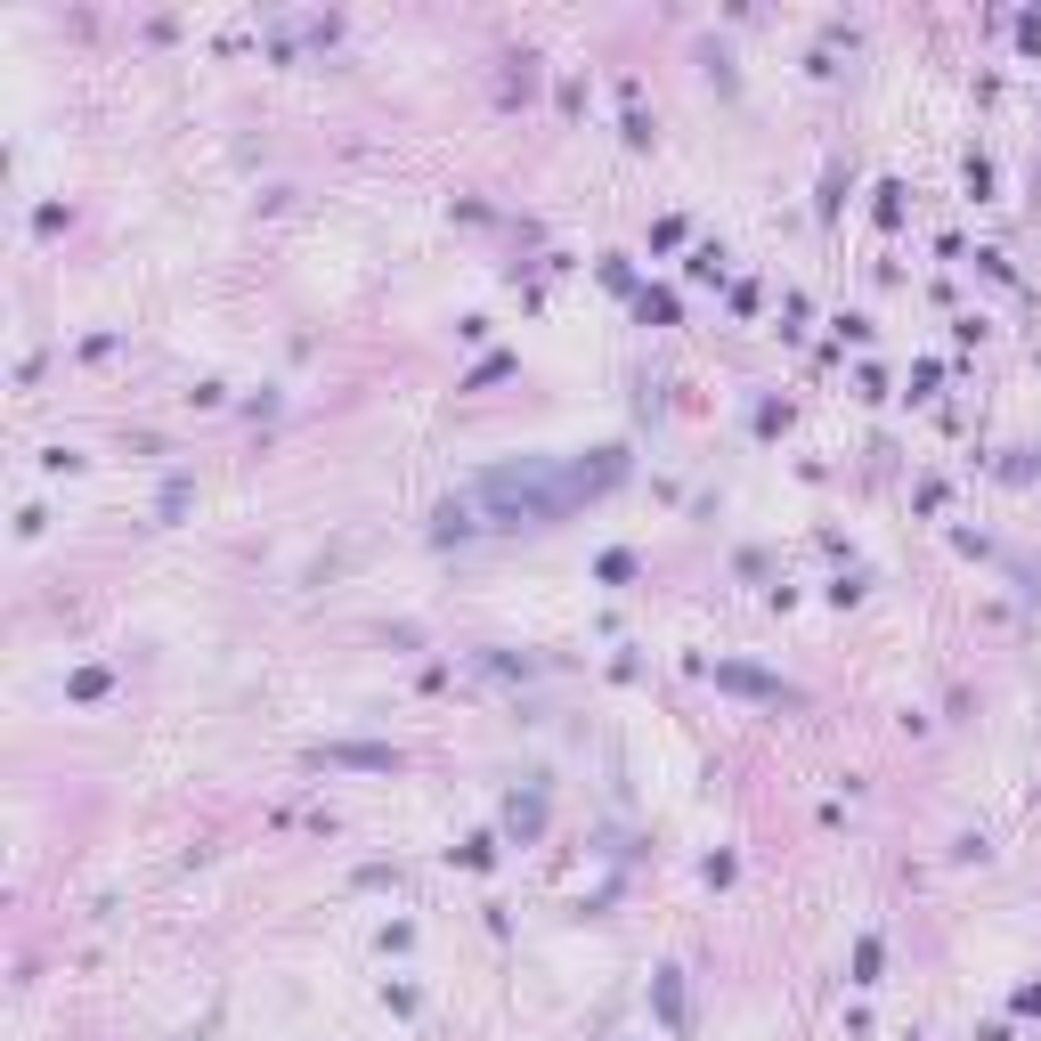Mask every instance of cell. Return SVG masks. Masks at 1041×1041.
<instances>
[{"mask_svg": "<svg viewBox=\"0 0 1041 1041\" xmlns=\"http://www.w3.org/2000/svg\"><path fill=\"white\" fill-rule=\"evenodd\" d=\"M716 684H724V692H741V700H765V708L798 700V692H789L781 676H765V667H749V659H724V667H716Z\"/></svg>", "mask_w": 1041, "mask_h": 1041, "instance_id": "cell-1", "label": "cell"}, {"mask_svg": "<svg viewBox=\"0 0 1041 1041\" xmlns=\"http://www.w3.org/2000/svg\"><path fill=\"white\" fill-rule=\"evenodd\" d=\"M318 765H358V773H399V749H366V741H342V749H318Z\"/></svg>", "mask_w": 1041, "mask_h": 1041, "instance_id": "cell-2", "label": "cell"}, {"mask_svg": "<svg viewBox=\"0 0 1041 1041\" xmlns=\"http://www.w3.org/2000/svg\"><path fill=\"white\" fill-rule=\"evenodd\" d=\"M635 310H643V326H676V293H667V285H643Z\"/></svg>", "mask_w": 1041, "mask_h": 1041, "instance_id": "cell-3", "label": "cell"}, {"mask_svg": "<svg viewBox=\"0 0 1041 1041\" xmlns=\"http://www.w3.org/2000/svg\"><path fill=\"white\" fill-rule=\"evenodd\" d=\"M651 993H659V1017L684 1033V985H676V968H659V985H651Z\"/></svg>", "mask_w": 1041, "mask_h": 1041, "instance_id": "cell-4", "label": "cell"}, {"mask_svg": "<svg viewBox=\"0 0 1041 1041\" xmlns=\"http://www.w3.org/2000/svg\"><path fill=\"white\" fill-rule=\"evenodd\" d=\"M879 960H887V952H879V936H863V944H854V985H879Z\"/></svg>", "mask_w": 1041, "mask_h": 1041, "instance_id": "cell-5", "label": "cell"}, {"mask_svg": "<svg viewBox=\"0 0 1041 1041\" xmlns=\"http://www.w3.org/2000/svg\"><path fill=\"white\" fill-rule=\"evenodd\" d=\"M432 529H440V537H464V529H480V521H472V505H464V497H448V505H440V521H432Z\"/></svg>", "mask_w": 1041, "mask_h": 1041, "instance_id": "cell-6", "label": "cell"}, {"mask_svg": "<svg viewBox=\"0 0 1041 1041\" xmlns=\"http://www.w3.org/2000/svg\"><path fill=\"white\" fill-rule=\"evenodd\" d=\"M505 822H513V838H537V830H545V806H537V798H529V806L513 798V814H505Z\"/></svg>", "mask_w": 1041, "mask_h": 1041, "instance_id": "cell-7", "label": "cell"}, {"mask_svg": "<svg viewBox=\"0 0 1041 1041\" xmlns=\"http://www.w3.org/2000/svg\"><path fill=\"white\" fill-rule=\"evenodd\" d=\"M635 578V554H602V586H627Z\"/></svg>", "mask_w": 1041, "mask_h": 1041, "instance_id": "cell-8", "label": "cell"}, {"mask_svg": "<svg viewBox=\"0 0 1041 1041\" xmlns=\"http://www.w3.org/2000/svg\"><path fill=\"white\" fill-rule=\"evenodd\" d=\"M66 692H74V700H98V692H106V667H82V676H74Z\"/></svg>", "mask_w": 1041, "mask_h": 1041, "instance_id": "cell-9", "label": "cell"}]
</instances>
